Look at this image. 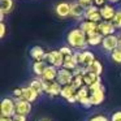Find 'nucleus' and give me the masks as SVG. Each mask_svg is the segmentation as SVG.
I'll list each match as a JSON object with an SVG mask.
<instances>
[{"label":"nucleus","instance_id":"f257e3e1","mask_svg":"<svg viewBox=\"0 0 121 121\" xmlns=\"http://www.w3.org/2000/svg\"><path fill=\"white\" fill-rule=\"evenodd\" d=\"M66 39H68L69 47H72L73 50H77V51H85L86 47L89 46L87 44V35L81 29L70 30Z\"/></svg>","mask_w":121,"mask_h":121},{"label":"nucleus","instance_id":"f03ea898","mask_svg":"<svg viewBox=\"0 0 121 121\" xmlns=\"http://www.w3.org/2000/svg\"><path fill=\"white\" fill-rule=\"evenodd\" d=\"M74 57H76V60H77L78 66H81V68H83V69H87L95 60H96L94 53L90 52L89 50L77 51V52H74Z\"/></svg>","mask_w":121,"mask_h":121},{"label":"nucleus","instance_id":"7ed1b4c3","mask_svg":"<svg viewBox=\"0 0 121 121\" xmlns=\"http://www.w3.org/2000/svg\"><path fill=\"white\" fill-rule=\"evenodd\" d=\"M0 112L3 117H13L16 115V100L12 98H4L0 104Z\"/></svg>","mask_w":121,"mask_h":121},{"label":"nucleus","instance_id":"20e7f679","mask_svg":"<svg viewBox=\"0 0 121 121\" xmlns=\"http://www.w3.org/2000/svg\"><path fill=\"white\" fill-rule=\"evenodd\" d=\"M46 61H47L50 65L55 66L57 69L63 68V64H64V56L61 55V52L59 50H52L50 52H47L46 55Z\"/></svg>","mask_w":121,"mask_h":121},{"label":"nucleus","instance_id":"39448f33","mask_svg":"<svg viewBox=\"0 0 121 121\" xmlns=\"http://www.w3.org/2000/svg\"><path fill=\"white\" fill-rule=\"evenodd\" d=\"M73 78H74V74L72 70H68L65 68H61L59 69V73H57V78L56 81L61 85V86H68L73 82Z\"/></svg>","mask_w":121,"mask_h":121},{"label":"nucleus","instance_id":"423d86ee","mask_svg":"<svg viewBox=\"0 0 121 121\" xmlns=\"http://www.w3.org/2000/svg\"><path fill=\"white\" fill-rule=\"evenodd\" d=\"M85 20L91 22H102V14H100V8H98L96 5H91L89 8H86V13H85Z\"/></svg>","mask_w":121,"mask_h":121},{"label":"nucleus","instance_id":"0eeeda50","mask_svg":"<svg viewBox=\"0 0 121 121\" xmlns=\"http://www.w3.org/2000/svg\"><path fill=\"white\" fill-rule=\"evenodd\" d=\"M63 86L59 83L57 81H52V82H46L44 81V92L48 94L51 98H55L57 95L61 94Z\"/></svg>","mask_w":121,"mask_h":121},{"label":"nucleus","instance_id":"6e6552de","mask_svg":"<svg viewBox=\"0 0 121 121\" xmlns=\"http://www.w3.org/2000/svg\"><path fill=\"white\" fill-rule=\"evenodd\" d=\"M102 46L105 51L108 52H113L115 50L118 48V37H116L115 34L113 35H108V37H104L102 42Z\"/></svg>","mask_w":121,"mask_h":121},{"label":"nucleus","instance_id":"1a4fd4ad","mask_svg":"<svg viewBox=\"0 0 121 121\" xmlns=\"http://www.w3.org/2000/svg\"><path fill=\"white\" fill-rule=\"evenodd\" d=\"M116 31L115 25L112 21H102L98 24V33L102 34L103 37H108V35H113Z\"/></svg>","mask_w":121,"mask_h":121},{"label":"nucleus","instance_id":"9d476101","mask_svg":"<svg viewBox=\"0 0 121 121\" xmlns=\"http://www.w3.org/2000/svg\"><path fill=\"white\" fill-rule=\"evenodd\" d=\"M60 96H63L64 99H65L66 102H69V103H77V90L74 89L72 85L63 86Z\"/></svg>","mask_w":121,"mask_h":121},{"label":"nucleus","instance_id":"9b49d317","mask_svg":"<svg viewBox=\"0 0 121 121\" xmlns=\"http://www.w3.org/2000/svg\"><path fill=\"white\" fill-rule=\"evenodd\" d=\"M85 13H86V8L83 5H81L78 1L70 3V16L72 17H74L77 20H82V18H85Z\"/></svg>","mask_w":121,"mask_h":121},{"label":"nucleus","instance_id":"f8f14e48","mask_svg":"<svg viewBox=\"0 0 121 121\" xmlns=\"http://www.w3.org/2000/svg\"><path fill=\"white\" fill-rule=\"evenodd\" d=\"M31 112V103L26 102L24 99L16 100V113L22 116H27Z\"/></svg>","mask_w":121,"mask_h":121},{"label":"nucleus","instance_id":"ddd939ff","mask_svg":"<svg viewBox=\"0 0 121 121\" xmlns=\"http://www.w3.org/2000/svg\"><path fill=\"white\" fill-rule=\"evenodd\" d=\"M79 29L87 35H94L98 33V24L96 22H91V21H82L81 25H79Z\"/></svg>","mask_w":121,"mask_h":121},{"label":"nucleus","instance_id":"4468645a","mask_svg":"<svg viewBox=\"0 0 121 121\" xmlns=\"http://www.w3.org/2000/svg\"><path fill=\"white\" fill-rule=\"evenodd\" d=\"M105 99V92L104 89H100V90H95V91L90 92V100H91V104L92 105H99L104 102Z\"/></svg>","mask_w":121,"mask_h":121},{"label":"nucleus","instance_id":"2eb2a0df","mask_svg":"<svg viewBox=\"0 0 121 121\" xmlns=\"http://www.w3.org/2000/svg\"><path fill=\"white\" fill-rule=\"evenodd\" d=\"M57 73H59V69L48 64L47 69H46V72L43 73V76L40 77V78H42L43 81H46V82H52V81H56Z\"/></svg>","mask_w":121,"mask_h":121},{"label":"nucleus","instance_id":"dca6fc26","mask_svg":"<svg viewBox=\"0 0 121 121\" xmlns=\"http://www.w3.org/2000/svg\"><path fill=\"white\" fill-rule=\"evenodd\" d=\"M116 12L117 11H116L111 4H105L104 7L100 8V14H102V18L104 20V21H112L115 14H116Z\"/></svg>","mask_w":121,"mask_h":121},{"label":"nucleus","instance_id":"f3484780","mask_svg":"<svg viewBox=\"0 0 121 121\" xmlns=\"http://www.w3.org/2000/svg\"><path fill=\"white\" fill-rule=\"evenodd\" d=\"M55 12H56V14H57L59 17H61V18H65V17L70 16V4H69V3H65V1H63V3H59L55 7Z\"/></svg>","mask_w":121,"mask_h":121},{"label":"nucleus","instance_id":"a211bd4d","mask_svg":"<svg viewBox=\"0 0 121 121\" xmlns=\"http://www.w3.org/2000/svg\"><path fill=\"white\" fill-rule=\"evenodd\" d=\"M39 96V94H38L35 90H33L30 86H25L22 87V99L26 100V102L29 103H33L37 100V98Z\"/></svg>","mask_w":121,"mask_h":121},{"label":"nucleus","instance_id":"6ab92c4d","mask_svg":"<svg viewBox=\"0 0 121 121\" xmlns=\"http://www.w3.org/2000/svg\"><path fill=\"white\" fill-rule=\"evenodd\" d=\"M46 55H47V52H46L40 46H34V47L30 50V56H31V59L34 61L46 60Z\"/></svg>","mask_w":121,"mask_h":121},{"label":"nucleus","instance_id":"aec40b11","mask_svg":"<svg viewBox=\"0 0 121 121\" xmlns=\"http://www.w3.org/2000/svg\"><path fill=\"white\" fill-rule=\"evenodd\" d=\"M83 82H85V86L90 87V86H92V85L98 83V82H102V78H100V76H96V74H94V73L86 72V73L83 74Z\"/></svg>","mask_w":121,"mask_h":121},{"label":"nucleus","instance_id":"412c9836","mask_svg":"<svg viewBox=\"0 0 121 121\" xmlns=\"http://www.w3.org/2000/svg\"><path fill=\"white\" fill-rule=\"evenodd\" d=\"M48 64L46 60L43 61H34V64H33V72H34V74L37 77H42L43 73L46 72V69H47Z\"/></svg>","mask_w":121,"mask_h":121},{"label":"nucleus","instance_id":"4be33fe9","mask_svg":"<svg viewBox=\"0 0 121 121\" xmlns=\"http://www.w3.org/2000/svg\"><path fill=\"white\" fill-rule=\"evenodd\" d=\"M14 7V1L13 0H0V14H8L12 12Z\"/></svg>","mask_w":121,"mask_h":121},{"label":"nucleus","instance_id":"5701e85b","mask_svg":"<svg viewBox=\"0 0 121 121\" xmlns=\"http://www.w3.org/2000/svg\"><path fill=\"white\" fill-rule=\"evenodd\" d=\"M29 86L31 87L33 90H35L39 95L42 94V92H44V81H43L40 77H37V78L31 79Z\"/></svg>","mask_w":121,"mask_h":121},{"label":"nucleus","instance_id":"b1692460","mask_svg":"<svg viewBox=\"0 0 121 121\" xmlns=\"http://www.w3.org/2000/svg\"><path fill=\"white\" fill-rule=\"evenodd\" d=\"M63 68L68 69V70H72V72H73L74 69L78 68V64H77V60H76V57H74V53L72 56H66V57H64Z\"/></svg>","mask_w":121,"mask_h":121},{"label":"nucleus","instance_id":"393cba45","mask_svg":"<svg viewBox=\"0 0 121 121\" xmlns=\"http://www.w3.org/2000/svg\"><path fill=\"white\" fill-rule=\"evenodd\" d=\"M87 72L94 73V74H96V76H102V73H103V65H102V63H100L99 60H95L94 63H92L91 65L87 68Z\"/></svg>","mask_w":121,"mask_h":121},{"label":"nucleus","instance_id":"a878e982","mask_svg":"<svg viewBox=\"0 0 121 121\" xmlns=\"http://www.w3.org/2000/svg\"><path fill=\"white\" fill-rule=\"evenodd\" d=\"M87 98H90V89L87 86H82L81 89L77 91V102L81 103L82 100L87 99Z\"/></svg>","mask_w":121,"mask_h":121},{"label":"nucleus","instance_id":"bb28decb","mask_svg":"<svg viewBox=\"0 0 121 121\" xmlns=\"http://www.w3.org/2000/svg\"><path fill=\"white\" fill-rule=\"evenodd\" d=\"M103 39H104V37H103L102 34H99V33H96V34H94V35L87 37V44L89 46H98L103 42Z\"/></svg>","mask_w":121,"mask_h":121},{"label":"nucleus","instance_id":"cd10ccee","mask_svg":"<svg viewBox=\"0 0 121 121\" xmlns=\"http://www.w3.org/2000/svg\"><path fill=\"white\" fill-rule=\"evenodd\" d=\"M112 24L115 25L116 29H121V9L116 12L115 17H113V20H112Z\"/></svg>","mask_w":121,"mask_h":121},{"label":"nucleus","instance_id":"c85d7f7f","mask_svg":"<svg viewBox=\"0 0 121 121\" xmlns=\"http://www.w3.org/2000/svg\"><path fill=\"white\" fill-rule=\"evenodd\" d=\"M111 59H112L115 63L121 64V51L117 48V50H115L113 52H111Z\"/></svg>","mask_w":121,"mask_h":121},{"label":"nucleus","instance_id":"c756f323","mask_svg":"<svg viewBox=\"0 0 121 121\" xmlns=\"http://www.w3.org/2000/svg\"><path fill=\"white\" fill-rule=\"evenodd\" d=\"M61 52V55L64 56V57H66V56H72L73 55V48L72 47H69V46H64V47H61L60 50H59Z\"/></svg>","mask_w":121,"mask_h":121},{"label":"nucleus","instance_id":"7c9ffc66","mask_svg":"<svg viewBox=\"0 0 121 121\" xmlns=\"http://www.w3.org/2000/svg\"><path fill=\"white\" fill-rule=\"evenodd\" d=\"M81 5H83L85 8H89V7L94 5V0H77Z\"/></svg>","mask_w":121,"mask_h":121},{"label":"nucleus","instance_id":"2f4dec72","mask_svg":"<svg viewBox=\"0 0 121 121\" xmlns=\"http://www.w3.org/2000/svg\"><path fill=\"white\" fill-rule=\"evenodd\" d=\"M13 96H14V100L22 99V87L21 89H14L13 90Z\"/></svg>","mask_w":121,"mask_h":121},{"label":"nucleus","instance_id":"473e14b6","mask_svg":"<svg viewBox=\"0 0 121 121\" xmlns=\"http://www.w3.org/2000/svg\"><path fill=\"white\" fill-rule=\"evenodd\" d=\"M90 121H109V120L103 115H96V116H94V117L90 118Z\"/></svg>","mask_w":121,"mask_h":121},{"label":"nucleus","instance_id":"72a5a7b5","mask_svg":"<svg viewBox=\"0 0 121 121\" xmlns=\"http://www.w3.org/2000/svg\"><path fill=\"white\" fill-rule=\"evenodd\" d=\"M111 121H121V111H117L112 115L111 117Z\"/></svg>","mask_w":121,"mask_h":121},{"label":"nucleus","instance_id":"f704fd0d","mask_svg":"<svg viewBox=\"0 0 121 121\" xmlns=\"http://www.w3.org/2000/svg\"><path fill=\"white\" fill-rule=\"evenodd\" d=\"M12 121H27L26 120V116H22V115H14L13 117H12Z\"/></svg>","mask_w":121,"mask_h":121},{"label":"nucleus","instance_id":"c9c22d12","mask_svg":"<svg viewBox=\"0 0 121 121\" xmlns=\"http://www.w3.org/2000/svg\"><path fill=\"white\" fill-rule=\"evenodd\" d=\"M5 31H7L5 24H4V22H0V38H4V35H5Z\"/></svg>","mask_w":121,"mask_h":121},{"label":"nucleus","instance_id":"e433bc0d","mask_svg":"<svg viewBox=\"0 0 121 121\" xmlns=\"http://www.w3.org/2000/svg\"><path fill=\"white\" fill-rule=\"evenodd\" d=\"M105 1H107V0H94V5H96L98 8H102V7H104L105 5Z\"/></svg>","mask_w":121,"mask_h":121},{"label":"nucleus","instance_id":"4c0bfd02","mask_svg":"<svg viewBox=\"0 0 121 121\" xmlns=\"http://www.w3.org/2000/svg\"><path fill=\"white\" fill-rule=\"evenodd\" d=\"M0 121H12V117H0Z\"/></svg>","mask_w":121,"mask_h":121},{"label":"nucleus","instance_id":"58836bf2","mask_svg":"<svg viewBox=\"0 0 121 121\" xmlns=\"http://www.w3.org/2000/svg\"><path fill=\"white\" fill-rule=\"evenodd\" d=\"M107 1H109L111 4H115V3H118L120 0H107Z\"/></svg>","mask_w":121,"mask_h":121},{"label":"nucleus","instance_id":"ea45409f","mask_svg":"<svg viewBox=\"0 0 121 121\" xmlns=\"http://www.w3.org/2000/svg\"><path fill=\"white\" fill-rule=\"evenodd\" d=\"M118 50L121 51V38H118Z\"/></svg>","mask_w":121,"mask_h":121},{"label":"nucleus","instance_id":"a19ab883","mask_svg":"<svg viewBox=\"0 0 121 121\" xmlns=\"http://www.w3.org/2000/svg\"><path fill=\"white\" fill-rule=\"evenodd\" d=\"M40 121H51V120H48V118H42Z\"/></svg>","mask_w":121,"mask_h":121}]
</instances>
